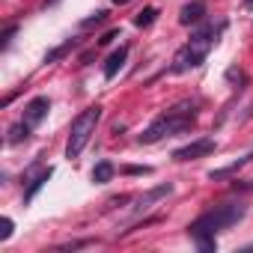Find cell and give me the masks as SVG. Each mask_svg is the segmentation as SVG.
Listing matches in <instances>:
<instances>
[{
    "mask_svg": "<svg viewBox=\"0 0 253 253\" xmlns=\"http://www.w3.org/2000/svg\"><path fill=\"white\" fill-rule=\"evenodd\" d=\"M244 214H247V209H244L241 203H220V206L203 211V214L188 226V232H191V238L197 241L200 250H214V247H217L214 235H217L220 229H229L232 223H238Z\"/></svg>",
    "mask_w": 253,
    "mask_h": 253,
    "instance_id": "6da1fadb",
    "label": "cell"
},
{
    "mask_svg": "<svg viewBox=\"0 0 253 253\" xmlns=\"http://www.w3.org/2000/svg\"><path fill=\"white\" fill-rule=\"evenodd\" d=\"M194 119H197L194 104H191V101H182V104L170 107L164 116H158V119L149 125V128L140 134V143H158L161 137H170V134H176V131H188L191 125H194Z\"/></svg>",
    "mask_w": 253,
    "mask_h": 253,
    "instance_id": "7a4b0ae2",
    "label": "cell"
},
{
    "mask_svg": "<svg viewBox=\"0 0 253 253\" xmlns=\"http://www.w3.org/2000/svg\"><path fill=\"white\" fill-rule=\"evenodd\" d=\"M98 119H101V107H98V104H92V107H86V110H81V113L75 116L72 131H69V143H66V158H78V155L86 149L89 137L95 134Z\"/></svg>",
    "mask_w": 253,
    "mask_h": 253,
    "instance_id": "3957f363",
    "label": "cell"
},
{
    "mask_svg": "<svg viewBox=\"0 0 253 253\" xmlns=\"http://www.w3.org/2000/svg\"><path fill=\"white\" fill-rule=\"evenodd\" d=\"M211 152H214V140H211V137H203V140H194V143L176 149L173 158H176V161H197V158L211 155Z\"/></svg>",
    "mask_w": 253,
    "mask_h": 253,
    "instance_id": "277c9868",
    "label": "cell"
},
{
    "mask_svg": "<svg viewBox=\"0 0 253 253\" xmlns=\"http://www.w3.org/2000/svg\"><path fill=\"white\" fill-rule=\"evenodd\" d=\"M217 30H223V24H220ZM217 30H214L211 24H203V27L191 36V42H188V45H191L200 57H206V54H209V48H211V45H214V39H217Z\"/></svg>",
    "mask_w": 253,
    "mask_h": 253,
    "instance_id": "5b68a950",
    "label": "cell"
},
{
    "mask_svg": "<svg viewBox=\"0 0 253 253\" xmlns=\"http://www.w3.org/2000/svg\"><path fill=\"white\" fill-rule=\"evenodd\" d=\"M203 60H206V57H200L191 45H185V48L176 54V60H173V72H188V69H197V66H203Z\"/></svg>",
    "mask_w": 253,
    "mask_h": 253,
    "instance_id": "8992f818",
    "label": "cell"
},
{
    "mask_svg": "<svg viewBox=\"0 0 253 253\" xmlns=\"http://www.w3.org/2000/svg\"><path fill=\"white\" fill-rule=\"evenodd\" d=\"M48 110H51V101H48L45 95H39V98L27 101V107H24V119H27L30 125H39V122L48 116Z\"/></svg>",
    "mask_w": 253,
    "mask_h": 253,
    "instance_id": "52a82bcc",
    "label": "cell"
},
{
    "mask_svg": "<svg viewBox=\"0 0 253 253\" xmlns=\"http://www.w3.org/2000/svg\"><path fill=\"white\" fill-rule=\"evenodd\" d=\"M203 18H206V3H203V0H191V3H185L182 12H179V21H182L185 27L203 24Z\"/></svg>",
    "mask_w": 253,
    "mask_h": 253,
    "instance_id": "ba28073f",
    "label": "cell"
},
{
    "mask_svg": "<svg viewBox=\"0 0 253 253\" xmlns=\"http://www.w3.org/2000/svg\"><path fill=\"white\" fill-rule=\"evenodd\" d=\"M125 60H128V48L119 45V48L107 57V63H104V78H107V81H113V78L119 75V69L125 66Z\"/></svg>",
    "mask_w": 253,
    "mask_h": 253,
    "instance_id": "9c48e42d",
    "label": "cell"
},
{
    "mask_svg": "<svg viewBox=\"0 0 253 253\" xmlns=\"http://www.w3.org/2000/svg\"><path fill=\"white\" fill-rule=\"evenodd\" d=\"M51 176H54V170L48 167V170H42V173H39V176H36V179H33L30 185H27V191H24V206H30V203L36 200V194H39V191L45 188V182H48Z\"/></svg>",
    "mask_w": 253,
    "mask_h": 253,
    "instance_id": "30bf717a",
    "label": "cell"
},
{
    "mask_svg": "<svg viewBox=\"0 0 253 253\" xmlns=\"http://www.w3.org/2000/svg\"><path fill=\"white\" fill-rule=\"evenodd\" d=\"M113 173H116V170H113L110 161H98V164L92 167V182H95V185H104V182L113 179Z\"/></svg>",
    "mask_w": 253,
    "mask_h": 253,
    "instance_id": "8fae6325",
    "label": "cell"
},
{
    "mask_svg": "<svg viewBox=\"0 0 253 253\" xmlns=\"http://www.w3.org/2000/svg\"><path fill=\"white\" fill-rule=\"evenodd\" d=\"M30 128H33V125H30L27 119H21V122H15L12 128H9V137H6V140H9V143H21V140L30 137Z\"/></svg>",
    "mask_w": 253,
    "mask_h": 253,
    "instance_id": "7c38bea8",
    "label": "cell"
},
{
    "mask_svg": "<svg viewBox=\"0 0 253 253\" xmlns=\"http://www.w3.org/2000/svg\"><path fill=\"white\" fill-rule=\"evenodd\" d=\"M155 18H158V9H155V6H146L143 12H137L134 24H137V27H152V24H155Z\"/></svg>",
    "mask_w": 253,
    "mask_h": 253,
    "instance_id": "4fadbf2b",
    "label": "cell"
},
{
    "mask_svg": "<svg viewBox=\"0 0 253 253\" xmlns=\"http://www.w3.org/2000/svg\"><path fill=\"white\" fill-rule=\"evenodd\" d=\"M72 48H75V39L63 42L60 48H54V51H48V54H45V63H57V60H63V57H66V54H69Z\"/></svg>",
    "mask_w": 253,
    "mask_h": 253,
    "instance_id": "5bb4252c",
    "label": "cell"
},
{
    "mask_svg": "<svg viewBox=\"0 0 253 253\" xmlns=\"http://www.w3.org/2000/svg\"><path fill=\"white\" fill-rule=\"evenodd\" d=\"M173 191V185H161V188H155V191H149L146 197H140V206H149V203H155V200H161L164 194H170Z\"/></svg>",
    "mask_w": 253,
    "mask_h": 253,
    "instance_id": "9a60e30c",
    "label": "cell"
},
{
    "mask_svg": "<svg viewBox=\"0 0 253 253\" xmlns=\"http://www.w3.org/2000/svg\"><path fill=\"white\" fill-rule=\"evenodd\" d=\"M104 18H107V12H104V9H98V12H95V15H89L81 27H84V30H89V27H95V24H104Z\"/></svg>",
    "mask_w": 253,
    "mask_h": 253,
    "instance_id": "2e32d148",
    "label": "cell"
},
{
    "mask_svg": "<svg viewBox=\"0 0 253 253\" xmlns=\"http://www.w3.org/2000/svg\"><path fill=\"white\" fill-rule=\"evenodd\" d=\"M116 36H119V27H113V30H107V33H104V36L98 39V45H110V42H113Z\"/></svg>",
    "mask_w": 253,
    "mask_h": 253,
    "instance_id": "e0dca14e",
    "label": "cell"
},
{
    "mask_svg": "<svg viewBox=\"0 0 253 253\" xmlns=\"http://www.w3.org/2000/svg\"><path fill=\"white\" fill-rule=\"evenodd\" d=\"M12 235V220L9 217H3V229H0V241H6Z\"/></svg>",
    "mask_w": 253,
    "mask_h": 253,
    "instance_id": "ac0fdd59",
    "label": "cell"
},
{
    "mask_svg": "<svg viewBox=\"0 0 253 253\" xmlns=\"http://www.w3.org/2000/svg\"><path fill=\"white\" fill-rule=\"evenodd\" d=\"M125 173L128 176H146V173H152V167H125Z\"/></svg>",
    "mask_w": 253,
    "mask_h": 253,
    "instance_id": "d6986e66",
    "label": "cell"
},
{
    "mask_svg": "<svg viewBox=\"0 0 253 253\" xmlns=\"http://www.w3.org/2000/svg\"><path fill=\"white\" fill-rule=\"evenodd\" d=\"M12 36H15V24H9V27H6V33H3V48L12 42Z\"/></svg>",
    "mask_w": 253,
    "mask_h": 253,
    "instance_id": "ffe728a7",
    "label": "cell"
},
{
    "mask_svg": "<svg viewBox=\"0 0 253 253\" xmlns=\"http://www.w3.org/2000/svg\"><path fill=\"white\" fill-rule=\"evenodd\" d=\"M113 3H116V6H122V3H128V0H113Z\"/></svg>",
    "mask_w": 253,
    "mask_h": 253,
    "instance_id": "44dd1931",
    "label": "cell"
},
{
    "mask_svg": "<svg viewBox=\"0 0 253 253\" xmlns=\"http://www.w3.org/2000/svg\"><path fill=\"white\" fill-rule=\"evenodd\" d=\"M244 3H247V6H253V0H244Z\"/></svg>",
    "mask_w": 253,
    "mask_h": 253,
    "instance_id": "7402d4cb",
    "label": "cell"
}]
</instances>
